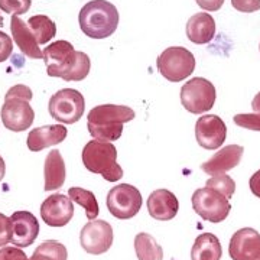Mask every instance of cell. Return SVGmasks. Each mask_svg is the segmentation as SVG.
Here are the masks:
<instances>
[{
    "mask_svg": "<svg viewBox=\"0 0 260 260\" xmlns=\"http://www.w3.org/2000/svg\"><path fill=\"white\" fill-rule=\"evenodd\" d=\"M32 6V0H0V10L9 15H23Z\"/></svg>",
    "mask_w": 260,
    "mask_h": 260,
    "instance_id": "obj_28",
    "label": "cell"
},
{
    "mask_svg": "<svg viewBox=\"0 0 260 260\" xmlns=\"http://www.w3.org/2000/svg\"><path fill=\"white\" fill-rule=\"evenodd\" d=\"M34 97L32 90L29 88L28 85H23V84H16L13 85L12 88L8 90V93L5 95V99H23V100H28L30 102Z\"/></svg>",
    "mask_w": 260,
    "mask_h": 260,
    "instance_id": "obj_31",
    "label": "cell"
},
{
    "mask_svg": "<svg viewBox=\"0 0 260 260\" xmlns=\"http://www.w3.org/2000/svg\"><path fill=\"white\" fill-rule=\"evenodd\" d=\"M251 109L256 113H260V91L254 95V99L251 102Z\"/></svg>",
    "mask_w": 260,
    "mask_h": 260,
    "instance_id": "obj_37",
    "label": "cell"
},
{
    "mask_svg": "<svg viewBox=\"0 0 260 260\" xmlns=\"http://www.w3.org/2000/svg\"><path fill=\"white\" fill-rule=\"evenodd\" d=\"M28 25L32 34L37 38L38 44H41V45L48 44L52 38H55V22L51 18H48L47 15H35V16L29 18Z\"/></svg>",
    "mask_w": 260,
    "mask_h": 260,
    "instance_id": "obj_24",
    "label": "cell"
},
{
    "mask_svg": "<svg viewBox=\"0 0 260 260\" xmlns=\"http://www.w3.org/2000/svg\"><path fill=\"white\" fill-rule=\"evenodd\" d=\"M13 52V42H12V38L6 34V32H2L0 30V64L8 61L9 56Z\"/></svg>",
    "mask_w": 260,
    "mask_h": 260,
    "instance_id": "obj_33",
    "label": "cell"
},
{
    "mask_svg": "<svg viewBox=\"0 0 260 260\" xmlns=\"http://www.w3.org/2000/svg\"><path fill=\"white\" fill-rule=\"evenodd\" d=\"M49 77H58L65 81H83L91 70L90 56L75 51L71 42L55 41L42 51Z\"/></svg>",
    "mask_w": 260,
    "mask_h": 260,
    "instance_id": "obj_1",
    "label": "cell"
},
{
    "mask_svg": "<svg viewBox=\"0 0 260 260\" xmlns=\"http://www.w3.org/2000/svg\"><path fill=\"white\" fill-rule=\"evenodd\" d=\"M74 204L70 197L52 194L41 204V217L49 227H64L74 217Z\"/></svg>",
    "mask_w": 260,
    "mask_h": 260,
    "instance_id": "obj_13",
    "label": "cell"
},
{
    "mask_svg": "<svg viewBox=\"0 0 260 260\" xmlns=\"http://www.w3.org/2000/svg\"><path fill=\"white\" fill-rule=\"evenodd\" d=\"M68 135V129L64 124H47L35 127L29 132L26 138V145L32 152H41L44 149L51 148L64 142Z\"/></svg>",
    "mask_w": 260,
    "mask_h": 260,
    "instance_id": "obj_18",
    "label": "cell"
},
{
    "mask_svg": "<svg viewBox=\"0 0 260 260\" xmlns=\"http://www.w3.org/2000/svg\"><path fill=\"white\" fill-rule=\"evenodd\" d=\"M156 65L164 78L179 83L194 73L195 56L184 47H169L158 56Z\"/></svg>",
    "mask_w": 260,
    "mask_h": 260,
    "instance_id": "obj_5",
    "label": "cell"
},
{
    "mask_svg": "<svg viewBox=\"0 0 260 260\" xmlns=\"http://www.w3.org/2000/svg\"><path fill=\"white\" fill-rule=\"evenodd\" d=\"M87 127L95 140L114 142L123 133V124L135 119V112L127 106L102 104L90 110Z\"/></svg>",
    "mask_w": 260,
    "mask_h": 260,
    "instance_id": "obj_2",
    "label": "cell"
},
{
    "mask_svg": "<svg viewBox=\"0 0 260 260\" xmlns=\"http://www.w3.org/2000/svg\"><path fill=\"white\" fill-rule=\"evenodd\" d=\"M135 251L139 260L164 259V249L159 246L155 237L148 233H139L135 237Z\"/></svg>",
    "mask_w": 260,
    "mask_h": 260,
    "instance_id": "obj_23",
    "label": "cell"
},
{
    "mask_svg": "<svg viewBox=\"0 0 260 260\" xmlns=\"http://www.w3.org/2000/svg\"><path fill=\"white\" fill-rule=\"evenodd\" d=\"M85 100L75 88H62L56 91L48 103V112L52 119L62 124H74L83 117Z\"/></svg>",
    "mask_w": 260,
    "mask_h": 260,
    "instance_id": "obj_6",
    "label": "cell"
},
{
    "mask_svg": "<svg viewBox=\"0 0 260 260\" xmlns=\"http://www.w3.org/2000/svg\"><path fill=\"white\" fill-rule=\"evenodd\" d=\"M249 186H250L251 192L260 198V169L251 175L250 181H249Z\"/></svg>",
    "mask_w": 260,
    "mask_h": 260,
    "instance_id": "obj_36",
    "label": "cell"
},
{
    "mask_svg": "<svg viewBox=\"0 0 260 260\" xmlns=\"http://www.w3.org/2000/svg\"><path fill=\"white\" fill-rule=\"evenodd\" d=\"M148 211L158 221H169L177 217L179 201L174 192L168 189H156L148 198Z\"/></svg>",
    "mask_w": 260,
    "mask_h": 260,
    "instance_id": "obj_17",
    "label": "cell"
},
{
    "mask_svg": "<svg viewBox=\"0 0 260 260\" xmlns=\"http://www.w3.org/2000/svg\"><path fill=\"white\" fill-rule=\"evenodd\" d=\"M0 119L5 127L10 132H25L34 124L35 112L28 100L5 99L0 112Z\"/></svg>",
    "mask_w": 260,
    "mask_h": 260,
    "instance_id": "obj_11",
    "label": "cell"
},
{
    "mask_svg": "<svg viewBox=\"0 0 260 260\" xmlns=\"http://www.w3.org/2000/svg\"><path fill=\"white\" fill-rule=\"evenodd\" d=\"M10 220L13 224L12 244L20 249L34 244L39 234V223L37 217L29 211H16L10 215Z\"/></svg>",
    "mask_w": 260,
    "mask_h": 260,
    "instance_id": "obj_15",
    "label": "cell"
},
{
    "mask_svg": "<svg viewBox=\"0 0 260 260\" xmlns=\"http://www.w3.org/2000/svg\"><path fill=\"white\" fill-rule=\"evenodd\" d=\"M259 49H260V45H259Z\"/></svg>",
    "mask_w": 260,
    "mask_h": 260,
    "instance_id": "obj_41",
    "label": "cell"
},
{
    "mask_svg": "<svg viewBox=\"0 0 260 260\" xmlns=\"http://www.w3.org/2000/svg\"><path fill=\"white\" fill-rule=\"evenodd\" d=\"M12 236H13V224L10 217L0 213V247H5L12 243Z\"/></svg>",
    "mask_w": 260,
    "mask_h": 260,
    "instance_id": "obj_30",
    "label": "cell"
},
{
    "mask_svg": "<svg viewBox=\"0 0 260 260\" xmlns=\"http://www.w3.org/2000/svg\"><path fill=\"white\" fill-rule=\"evenodd\" d=\"M234 123L243 129L260 132V113H250V114H236L233 117Z\"/></svg>",
    "mask_w": 260,
    "mask_h": 260,
    "instance_id": "obj_29",
    "label": "cell"
},
{
    "mask_svg": "<svg viewBox=\"0 0 260 260\" xmlns=\"http://www.w3.org/2000/svg\"><path fill=\"white\" fill-rule=\"evenodd\" d=\"M207 186L218 191L220 194L225 195L229 200L232 198L234 191H236V182L232 177H229L227 174H221V175H214L208 181H207Z\"/></svg>",
    "mask_w": 260,
    "mask_h": 260,
    "instance_id": "obj_26",
    "label": "cell"
},
{
    "mask_svg": "<svg viewBox=\"0 0 260 260\" xmlns=\"http://www.w3.org/2000/svg\"><path fill=\"white\" fill-rule=\"evenodd\" d=\"M0 260H29V257L20 247L6 246L0 249Z\"/></svg>",
    "mask_w": 260,
    "mask_h": 260,
    "instance_id": "obj_32",
    "label": "cell"
},
{
    "mask_svg": "<svg viewBox=\"0 0 260 260\" xmlns=\"http://www.w3.org/2000/svg\"><path fill=\"white\" fill-rule=\"evenodd\" d=\"M119 10L107 0H91L80 10L78 22L84 35L91 39H104L119 26Z\"/></svg>",
    "mask_w": 260,
    "mask_h": 260,
    "instance_id": "obj_3",
    "label": "cell"
},
{
    "mask_svg": "<svg viewBox=\"0 0 260 260\" xmlns=\"http://www.w3.org/2000/svg\"><path fill=\"white\" fill-rule=\"evenodd\" d=\"M29 260H55V259L49 257V256H47V254H42V253L34 251V254L30 256V259H29Z\"/></svg>",
    "mask_w": 260,
    "mask_h": 260,
    "instance_id": "obj_38",
    "label": "cell"
},
{
    "mask_svg": "<svg viewBox=\"0 0 260 260\" xmlns=\"http://www.w3.org/2000/svg\"><path fill=\"white\" fill-rule=\"evenodd\" d=\"M244 149L240 145H229L214 153L211 159H208L201 165V169L208 175H221L232 171L242 162Z\"/></svg>",
    "mask_w": 260,
    "mask_h": 260,
    "instance_id": "obj_16",
    "label": "cell"
},
{
    "mask_svg": "<svg viewBox=\"0 0 260 260\" xmlns=\"http://www.w3.org/2000/svg\"><path fill=\"white\" fill-rule=\"evenodd\" d=\"M3 26V16H2V13H0V28Z\"/></svg>",
    "mask_w": 260,
    "mask_h": 260,
    "instance_id": "obj_40",
    "label": "cell"
},
{
    "mask_svg": "<svg viewBox=\"0 0 260 260\" xmlns=\"http://www.w3.org/2000/svg\"><path fill=\"white\" fill-rule=\"evenodd\" d=\"M106 204L113 217L119 220H129L140 211L143 198L136 186L120 184L109 191Z\"/></svg>",
    "mask_w": 260,
    "mask_h": 260,
    "instance_id": "obj_9",
    "label": "cell"
},
{
    "mask_svg": "<svg viewBox=\"0 0 260 260\" xmlns=\"http://www.w3.org/2000/svg\"><path fill=\"white\" fill-rule=\"evenodd\" d=\"M195 138L198 145L207 150L221 148L227 138L225 123L215 114L201 116L195 124Z\"/></svg>",
    "mask_w": 260,
    "mask_h": 260,
    "instance_id": "obj_12",
    "label": "cell"
},
{
    "mask_svg": "<svg viewBox=\"0 0 260 260\" xmlns=\"http://www.w3.org/2000/svg\"><path fill=\"white\" fill-rule=\"evenodd\" d=\"M229 253L233 260H259L260 234L250 227L237 230L230 240Z\"/></svg>",
    "mask_w": 260,
    "mask_h": 260,
    "instance_id": "obj_14",
    "label": "cell"
},
{
    "mask_svg": "<svg viewBox=\"0 0 260 260\" xmlns=\"http://www.w3.org/2000/svg\"><path fill=\"white\" fill-rule=\"evenodd\" d=\"M223 256L221 243L211 233H203L195 239L191 249V260H220Z\"/></svg>",
    "mask_w": 260,
    "mask_h": 260,
    "instance_id": "obj_22",
    "label": "cell"
},
{
    "mask_svg": "<svg viewBox=\"0 0 260 260\" xmlns=\"http://www.w3.org/2000/svg\"><path fill=\"white\" fill-rule=\"evenodd\" d=\"M215 20L208 13H195L186 22V37L197 45H204L214 39Z\"/></svg>",
    "mask_w": 260,
    "mask_h": 260,
    "instance_id": "obj_20",
    "label": "cell"
},
{
    "mask_svg": "<svg viewBox=\"0 0 260 260\" xmlns=\"http://www.w3.org/2000/svg\"><path fill=\"white\" fill-rule=\"evenodd\" d=\"M35 251L47 254L49 257L55 260H67L68 259V250L62 243L56 242V240H45L38 246Z\"/></svg>",
    "mask_w": 260,
    "mask_h": 260,
    "instance_id": "obj_27",
    "label": "cell"
},
{
    "mask_svg": "<svg viewBox=\"0 0 260 260\" xmlns=\"http://www.w3.org/2000/svg\"><path fill=\"white\" fill-rule=\"evenodd\" d=\"M44 177H45V184H44L45 191H55L64 185L67 171H65L64 158L58 149H52L47 155L44 164Z\"/></svg>",
    "mask_w": 260,
    "mask_h": 260,
    "instance_id": "obj_21",
    "label": "cell"
},
{
    "mask_svg": "<svg viewBox=\"0 0 260 260\" xmlns=\"http://www.w3.org/2000/svg\"><path fill=\"white\" fill-rule=\"evenodd\" d=\"M195 2L201 9L208 10V12L220 10L224 5V0H195Z\"/></svg>",
    "mask_w": 260,
    "mask_h": 260,
    "instance_id": "obj_35",
    "label": "cell"
},
{
    "mask_svg": "<svg viewBox=\"0 0 260 260\" xmlns=\"http://www.w3.org/2000/svg\"><path fill=\"white\" fill-rule=\"evenodd\" d=\"M232 6L243 13H253L260 10V0H232Z\"/></svg>",
    "mask_w": 260,
    "mask_h": 260,
    "instance_id": "obj_34",
    "label": "cell"
},
{
    "mask_svg": "<svg viewBox=\"0 0 260 260\" xmlns=\"http://www.w3.org/2000/svg\"><path fill=\"white\" fill-rule=\"evenodd\" d=\"M5 174H6V164H5L3 158L0 156V181L5 178Z\"/></svg>",
    "mask_w": 260,
    "mask_h": 260,
    "instance_id": "obj_39",
    "label": "cell"
},
{
    "mask_svg": "<svg viewBox=\"0 0 260 260\" xmlns=\"http://www.w3.org/2000/svg\"><path fill=\"white\" fill-rule=\"evenodd\" d=\"M68 197L73 200V203L83 207L85 210V215L90 221L97 218V215L100 213V207L95 200V195L91 191H87L80 186H71L68 189Z\"/></svg>",
    "mask_w": 260,
    "mask_h": 260,
    "instance_id": "obj_25",
    "label": "cell"
},
{
    "mask_svg": "<svg viewBox=\"0 0 260 260\" xmlns=\"http://www.w3.org/2000/svg\"><path fill=\"white\" fill-rule=\"evenodd\" d=\"M217 99L215 87L208 80L195 77L186 81L181 88V103L192 114H201L214 107Z\"/></svg>",
    "mask_w": 260,
    "mask_h": 260,
    "instance_id": "obj_8",
    "label": "cell"
},
{
    "mask_svg": "<svg viewBox=\"0 0 260 260\" xmlns=\"http://www.w3.org/2000/svg\"><path fill=\"white\" fill-rule=\"evenodd\" d=\"M10 32L15 44L23 52V55L29 56L32 59H41L44 54L39 48L37 38L32 34L26 22H23L19 16H12L10 19Z\"/></svg>",
    "mask_w": 260,
    "mask_h": 260,
    "instance_id": "obj_19",
    "label": "cell"
},
{
    "mask_svg": "<svg viewBox=\"0 0 260 260\" xmlns=\"http://www.w3.org/2000/svg\"><path fill=\"white\" fill-rule=\"evenodd\" d=\"M80 244L90 254H103L113 246V227L106 220H91L81 229Z\"/></svg>",
    "mask_w": 260,
    "mask_h": 260,
    "instance_id": "obj_10",
    "label": "cell"
},
{
    "mask_svg": "<svg viewBox=\"0 0 260 260\" xmlns=\"http://www.w3.org/2000/svg\"><path fill=\"white\" fill-rule=\"evenodd\" d=\"M191 200H192V208L195 213L203 220L210 221V223L217 224L224 221L232 210L229 198L208 186L197 189Z\"/></svg>",
    "mask_w": 260,
    "mask_h": 260,
    "instance_id": "obj_7",
    "label": "cell"
},
{
    "mask_svg": "<svg viewBox=\"0 0 260 260\" xmlns=\"http://www.w3.org/2000/svg\"><path fill=\"white\" fill-rule=\"evenodd\" d=\"M83 164L90 172L102 175L109 182H116L123 177V169L117 164V149L112 142H87L83 149Z\"/></svg>",
    "mask_w": 260,
    "mask_h": 260,
    "instance_id": "obj_4",
    "label": "cell"
}]
</instances>
